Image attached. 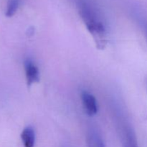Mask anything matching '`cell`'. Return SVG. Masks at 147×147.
Instances as JSON below:
<instances>
[{"instance_id": "6da1fadb", "label": "cell", "mask_w": 147, "mask_h": 147, "mask_svg": "<svg viewBox=\"0 0 147 147\" xmlns=\"http://www.w3.org/2000/svg\"><path fill=\"white\" fill-rule=\"evenodd\" d=\"M76 5L87 30L93 36L96 47L103 50L107 45V34L100 11L91 0H76Z\"/></svg>"}, {"instance_id": "7a4b0ae2", "label": "cell", "mask_w": 147, "mask_h": 147, "mask_svg": "<svg viewBox=\"0 0 147 147\" xmlns=\"http://www.w3.org/2000/svg\"><path fill=\"white\" fill-rule=\"evenodd\" d=\"M117 124L122 147H139L136 134L130 123L120 118Z\"/></svg>"}, {"instance_id": "3957f363", "label": "cell", "mask_w": 147, "mask_h": 147, "mask_svg": "<svg viewBox=\"0 0 147 147\" xmlns=\"http://www.w3.org/2000/svg\"><path fill=\"white\" fill-rule=\"evenodd\" d=\"M24 70L27 84L29 87L33 83L40 81V72L38 67L31 59H27L24 61Z\"/></svg>"}, {"instance_id": "277c9868", "label": "cell", "mask_w": 147, "mask_h": 147, "mask_svg": "<svg viewBox=\"0 0 147 147\" xmlns=\"http://www.w3.org/2000/svg\"><path fill=\"white\" fill-rule=\"evenodd\" d=\"M81 99L86 113L89 116H95L98 113V104L96 98L91 93L85 90L82 92Z\"/></svg>"}, {"instance_id": "5b68a950", "label": "cell", "mask_w": 147, "mask_h": 147, "mask_svg": "<svg viewBox=\"0 0 147 147\" xmlns=\"http://www.w3.org/2000/svg\"><path fill=\"white\" fill-rule=\"evenodd\" d=\"M87 147H105L104 142L100 134L95 129H90L86 136Z\"/></svg>"}, {"instance_id": "8992f818", "label": "cell", "mask_w": 147, "mask_h": 147, "mask_svg": "<svg viewBox=\"0 0 147 147\" xmlns=\"http://www.w3.org/2000/svg\"><path fill=\"white\" fill-rule=\"evenodd\" d=\"M21 139L24 147H34L35 142V133L31 126H27L21 134Z\"/></svg>"}, {"instance_id": "52a82bcc", "label": "cell", "mask_w": 147, "mask_h": 147, "mask_svg": "<svg viewBox=\"0 0 147 147\" xmlns=\"http://www.w3.org/2000/svg\"><path fill=\"white\" fill-rule=\"evenodd\" d=\"M20 5V0H8L6 9V16L7 17H11L16 13Z\"/></svg>"}, {"instance_id": "ba28073f", "label": "cell", "mask_w": 147, "mask_h": 147, "mask_svg": "<svg viewBox=\"0 0 147 147\" xmlns=\"http://www.w3.org/2000/svg\"><path fill=\"white\" fill-rule=\"evenodd\" d=\"M144 30H145V33H146V35L147 37V22H144Z\"/></svg>"}]
</instances>
